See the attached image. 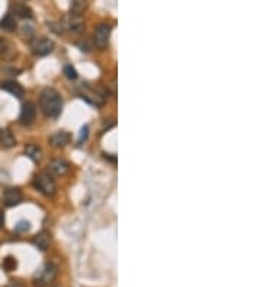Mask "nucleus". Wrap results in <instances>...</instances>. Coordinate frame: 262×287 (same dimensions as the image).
Returning <instances> with one entry per match:
<instances>
[{
  "instance_id": "obj_1",
  "label": "nucleus",
  "mask_w": 262,
  "mask_h": 287,
  "mask_svg": "<svg viewBox=\"0 0 262 287\" xmlns=\"http://www.w3.org/2000/svg\"><path fill=\"white\" fill-rule=\"evenodd\" d=\"M39 107L47 118H57L63 110V99L60 93L51 87L44 89L39 94Z\"/></svg>"
},
{
  "instance_id": "obj_2",
  "label": "nucleus",
  "mask_w": 262,
  "mask_h": 287,
  "mask_svg": "<svg viewBox=\"0 0 262 287\" xmlns=\"http://www.w3.org/2000/svg\"><path fill=\"white\" fill-rule=\"evenodd\" d=\"M34 186L38 192H41L42 195L53 196L56 193V182L53 179V176L47 171L36 174L34 179Z\"/></svg>"
},
{
  "instance_id": "obj_3",
  "label": "nucleus",
  "mask_w": 262,
  "mask_h": 287,
  "mask_svg": "<svg viewBox=\"0 0 262 287\" xmlns=\"http://www.w3.org/2000/svg\"><path fill=\"white\" fill-rule=\"evenodd\" d=\"M53 48H54V41L50 39L48 36H39V38H34L31 41V49L38 57L48 55L53 51Z\"/></svg>"
},
{
  "instance_id": "obj_4",
  "label": "nucleus",
  "mask_w": 262,
  "mask_h": 287,
  "mask_svg": "<svg viewBox=\"0 0 262 287\" xmlns=\"http://www.w3.org/2000/svg\"><path fill=\"white\" fill-rule=\"evenodd\" d=\"M61 28L66 29V31H69L70 34L79 35L83 32L84 22L80 15L70 13V15L64 16V19H63V22H61Z\"/></svg>"
},
{
  "instance_id": "obj_5",
  "label": "nucleus",
  "mask_w": 262,
  "mask_h": 287,
  "mask_svg": "<svg viewBox=\"0 0 262 287\" xmlns=\"http://www.w3.org/2000/svg\"><path fill=\"white\" fill-rule=\"evenodd\" d=\"M111 32H112V26L109 23H101L98 25L94 34V41L95 45L99 49H105L109 44V38H111Z\"/></svg>"
},
{
  "instance_id": "obj_6",
  "label": "nucleus",
  "mask_w": 262,
  "mask_h": 287,
  "mask_svg": "<svg viewBox=\"0 0 262 287\" xmlns=\"http://www.w3.org/2000/svg\"><path fill=\"white\" fill-rule=\"evenodd\" d=\"M18 57V49L12 42L6 38H0V60L2 61H13Z\"/></svg>"
},
{
  "instance_id": "obj_7",
  "label": "nucleus",
  "mask_w": 262,
  "mask_h": 287,
  "mask_svg": "<svg viewBox=\"0 0 262 287\" xmlns=\"http://www.w3.org/2000/svg\"><path fill=\"white\" fill-rule=\"evenodd\" d=\"M36 116V107L35 104L32 102H26V103L22 104V109H21V115H19V121L22 125H32L34 121H35Z\"/></svg>"
},
{
  "instance_id": "obj_8",
  "label": "nucleus",
  "mask_w": 262,
  "mask_h": 287,
  "mask_svg": "<svg viewBox=\"0 0 262 287\" xmlns=\"http://www.w3.org/2000/svg\"><path fill=\"white\" fill-rule=\"evenodd\" d=\"M57 276V268L56 265L46 264L38 273H36V280L41 286H46L48 283H51Z\"/></svg>"
},
{
  "instance_id": "obj_9",
  "label": "nucleus",
  "mask_w": 262,
  "mask_h": 287,
  "mask_svg": "<svg viewBox=\"0 0 262 287\" xmlns=\"http://www.w3.org/2000/svg\"><path fill=\"white\" fill-rule=\"evenodd\" d=\"M48 170H50V174H54L57 177H63V176H66L67 173L70 171V164L66 160H63V158H56V160L50 161Z\"/></svg>"
},
{
  "instance_id": "obj_10",
  "label": "nucleus",
  "mask_w": 262,
  "mask_h": 287,
  "mask_svg": "<svg viewBox=\"0 0 262 287\" xmlns=\"http://www.w3.org/2000/svg\"><path fill=\"white\" fill-rule=\"evenodd\" d=\"M24 196L21 193L19 189H15V187H11V189H6L3 192V203L8 207H13L16 205H19L22 202Z\"/></svg>"
},
{
  "instance_id": "obj_11",
  "label": "nucleus",
  "mask_w": 262,
  "mask_h": 287,
  "mask_svg": "<svg viewBox=\"0 0 262 287\" xmlns=\"http://www.w3.org/2000/svg\"><path fill=\"white\" fill-rule=\"evenodd\" d=\"M70 134L69 132H66V131H57V132H54L51 137H50V144L53 145V147H56V148H63V147H66L69 142H70Z\"/></svg>"
},
{
  "instance_id": "obj_12",
  "label": "nucleus",
  "mask_w": 262,
  "mask_h": 287,
  "mask_svg": "<svg viewBox=\"0 0 262 287\" xmlns=\"http://www.w3.org/2000/svg\"><path fill=\"white\" fill-rule=\"evenodd\" d=\"M0 89H2V90H5V92L11 93V94L15 96V97H24V94H25L24 87H22L19 83H16V81H12V80L2 81V83H0Z\"/></svg>"
},
{
  "instance_id": "obj_13",
  "label": "nucleus",
  "mask_w": 262,
  "mask_h": 287,
  "mask_svg": "<svg viewBox=\"0 0 262 287\" xmlns=\"http://www.w3.org/2000/svg\"><path fill=\"white\" fill-rule=\"evenodd\" d=\"M11 12L15 16H18L21 19H32V16H34L32 11L26 5H22V3H12Z\"/></svg>"
},
{
  "instance_id": "obj_14",
  "label": "nucleus",
  "mask_w": 262,
  "mask_h": 287,
  "mask_svg": "<svg viewBox=\"0 0 262 287\" xmlns=\"http://www.w3.org/2000/svg\"><path fill=\"white\" fill-rule=\"evenodd\" d=\"M16 26H18V23H16V19L13 18L12 13H8L0 19V29H3L6 32H15Z\"/></svg>"
},
{
  "instance_id": "obj_15",
  "label": "nucleus",
  "mask_w": 262,
  "mask_h": 287,
  "mask_svg": "<svg viewBox=\"0 0 262 287\" xmlns=\"http://www.w3.org/2000/svg\"><path fill=\"white\" fill-rule=\"evenodd\" d=\"M0 145L3 148H11L13 145H16V139H15L11 131L0 128Z\"/></svg>"
},
{
  "instance_id": "obj_16",
  "label": "nucleus",
  "mask_w": 262,
  "mask_h": 287,
  "mask_svg": "<svg viewBox=\"0 0 262 287\" xmlns=\"http://www.w3.org/2000/svg\"><path fill=\"white\" fill-rule=\"evenodd\" d=\"M34 245L36 248H39L41 251H46L48 247H50V235L47 232H41L38 234L35 238H34Z\"/></svg>"
},
{
  "instance_id": "obj_17",
  "label": "nucleus",
  "mask_w": 262,
  "mask_h": 287,
  "mask_svg": "<svg viewBox=\"0 0 262 287\" xmlns=\"http://www.w3.org/2000/svg\"><path fill=\"white\" fill-rule=\"evenodd\" d=\"M25 152H26V155H28L31 160L35 161V162L41 160V155H42L41 148H39L38 145H34V144H29V145L25 148Z\"/></svg>"
},
{
  "instance_id": "obj_18",
  "label": "nucleus",
  "mask_w": 262,
  "mask_h": 287,
  "mask_svg": "<svg viewBox=\"0 0 262 287\" xmlns=\"http://www.w3.org/2000/svg\"><path fill=\"white\" fill-rule=\"evenodd\" d=\"M88 6V0H70V12L74 15H82Z\"/></svg>"
},
{
  "instance_id": "obj_19",
  "label": "nucleus",
  "mask_w": 262,
  "mask_h": 287,
  "mask_svg": "<svg viewBox=\"0 0 262 287\" xmlns=\"http://www.w3.org/2000/svg\"><path fill=\"white\" fill-rule=\"evenodd\" d=\"M16 258H13V257H8V258H5V261H3V268L9 273V271H13L15 268H16Z\"/></svg>"
},
{
  "instance_id": "obj_20",
  "label": "nucleus",
  "mask_w": 262,
  "mask_h": 287,
  "mask_svg": "<svg viewBox=\"0 0 262 287\" xmlns=\"http://www.w3.org/2000/svg\"><path fill=\"white\" fill-rule=\"evenodd\" d=\"M64 74H66V77L70 79V80H76V79H77V71L73 69V66H66V67H64Z\"/></svg>"
},
{
  "instance_id": "obj_21",
  "label": "nucleus",
  "mask_w": 262,
  "mask_h": 287,
  "mask_svg": "<svg viewBox=\"0 0 262 287\" xmlns=\"http://www.w3.org/2000/svg\"><path fill=\"white\" fill-rule=\"evenodd\" d=\"M29 228H31V223L28 220H21V222H18V225H16L15 229L18 231V232H28Z\"/></svg>"
},
{
  "instance_id": "obj_22",
  "label": "nucleus",
  "mask_w": 262,
  "mask_h": 287,
  "mask_svg": "<svg viewBox=\"0 0 262 287\" xmlns=\"http://www.w3.org/2000/svg\"><path fill=\"white\" fill-rule=\"evenodd\" d=\"M88 134H89V127L88 125H84L82 128V131H80V137H79V144H83V141L88 138Z\"/></svg>"
},
{
  "instance_id": "obj_23",
  "label": "nucleus",
  "mask_w": 262,
  "mask_h": 287,
  "mask_svg": "<svg viewBox=\"0 0 262 287\" xmlns=\"http://www.w3.org/2000/svg\"><path fill=\"white\" fill-rule=\"evenodd\" d=\"M22 28H24V29H22V34L32 35V26H31V25H24Z\"/></svg>"
},
{
  "instance_id": "obj_24",
  "label": "nucleus",
  "mask_w": 262,
  "mask_h": 287,
  "mask_svg": "<svg viewBox=\"0 0 262 287\" xmlns=\"http://www.w3.org/2000/svg\"><path fill=\"white\" fill-rule=\"evenodd\" d=\"M3 220H5V219H3V213H2V210H0V226L3 225Z\"/></svg>"
}]
</instances>
